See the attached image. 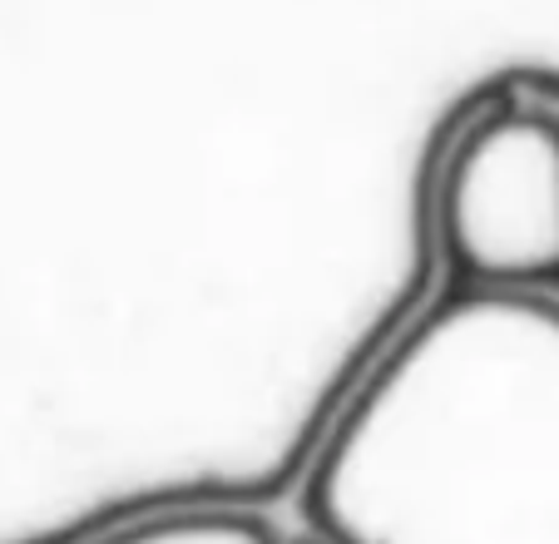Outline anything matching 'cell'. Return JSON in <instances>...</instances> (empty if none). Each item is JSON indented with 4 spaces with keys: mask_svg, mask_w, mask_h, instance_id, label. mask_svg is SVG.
I'll use <instances>...</instances> for the list:
<instances>
[{
    "mask_svg": "<svg viewBox=\"0 0 559 544\" xmlns=\"http://www.w3.org/2000/svg\"><path fill=\"white\" fill-rule=\"evenodd\" d=\"M302 515L332 544H559V293L431 297L357 377Z\"/></svg>",
    "mask_w": 559,
    "mask_h": 544,
    "instance_id": "obj_1",
    "label": "cell"
},
{
    "mask_svg": "<svg viewBox=\"0 0 559 544\" xmlns=\"http://www.w3.org/2000/svg\"><path fill=\"white\" fill-rule=\"evenodd\" d=\"M421 233L451 287L559 293V125L520 90L515 64L436 125Z\"/></svg>",
    "mask_w": 559,
    "mask_h": 544,
    "instance_id": "obj_2",
    "label": "cell"
},
{
    "mask_svg": "<svg viewBox=\"0 0 559 544\" xmlns=\"http://www.w3.org/2000/svg\"><path fill=\"white\" fill-rule=\"evenodd\" d=\"M90 544H283V534L248 510H169L129 520Z\"/></svg>",
    "mask_w": 559,
    "mask_h": 544,
    "instance_id": "obj_3",
    "label": "cell"
},
{
    "mask_svg": "<svg viewBox=\"0 0 559 544\" xmlns=\"http://www.w3.org/2000/svg\"><path fill=\"white\" fill-rule=\"evenodd\" d=\"M515 80H520V90L559 125V70L555 64H515Z\"/></svg>",
    "mask_w": 559,
    "mask_h": 544,
    "instance_id": "obj_4",
    "label": "cell"
},
{
    "mask_svg": "<svg viewBox=\"0 0 559 544\" xmlns=\"http://www.w3.org/2000/svg\"><path fill=\"white\" fill-rule=\"evenodd\" d=\"M293 544H332V540H322V534H307V540H293Z\"/></svg>",
    "mask_w": 559,
    "mask_h": 544,
    "instance_id": "obj_5",
    "label": "cell"
}]
</instances>
